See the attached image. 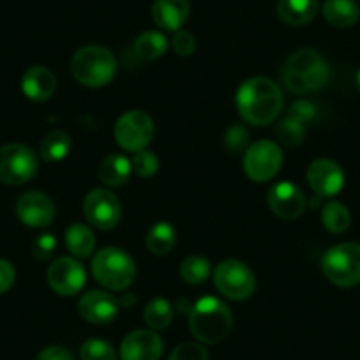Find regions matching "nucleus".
<instances>
[{
	"label": "nucleus",
	"mask_w": 360,
	"mask_h": 360,
	"mask_svg": "<svg viewBox=\"0 0 360 360\" xmlns=\"http://www.w3.org/2000/svg\"><path fill=\"white\" fill-rule=\"evenodd\" d=\"M242 120L251 126H266L278 119L283 108V92L274 79L255 76L242 83L235 94Z\"/></svg>",
	"instance_id": "nucleus-1"
},
{
	"label": "nucleus",
	"mask_w": 360,
	"mask_h": 360,
	"mask_svg": "<svg viewBox=\"0 0 360 360\" xmlns=\"http://www.w3.org/2000/svg\"><path fill=\"white\" fill-rule=\"evenodd\" d=\"M328 64L318 51L302 48L286 58L283 65L281 78L286 89L295 94H306V92H314L321 86L327 85Z\"/></svg>",
	"instance_id": "nucleus-2"
},
{
	"label": "nucleus",
	"mask_w": 360,
	"mask_h": 360,
	"mask_svg": "<svg viewBox=\"0 0 360 360\" xmlns=\"http://www.w3.org/2000/svg\"><path fill=\"white\" fill-rule=\"evenodd\" d=\"M233 327V313L217 297H203L189 311V330L202 345H217Z\"/></svg>",
	"instance_id": "nucleus-3"
},
{
	"label": "nucleus",
	"mask_w": 360,
	"mask_h": 360,
	"mask_svg": "<svg viewBox=\"0 0 360 360\" xmlns=\"http://www.w3.org/2000/svg\"><path fill=\"white\" fill-rule=\"evenodd\" d=\"M71 72L79 85L99 89L115 78L117 60L108 48L89 44L75 53L71 60Z\"/></svg>",
	"instance_id": "nucleus-4"
},
{
	"label": "nucleus",
	"mask_w": 360,
	"mask_h": 360,
	"mask_svg": "<svg viewBox=\"0 0 360 360\" xmlns=\"http://www.w3.org/2000/svg\"><path fill=\"white\" fill-rule=\"evenodd\" d=\"M92 276L105 288L124 292L136 278V265L124 249L105 248L92 258Z\"/></svg>",
	"instance_id": "nucleus-5"
},
{
	"label": "nucleus",
	"mask_w": 360,
	"mask_h": 360,
	"mask_svg": "<svg viewBox=\"0 0 360 360\" xmlns=\"http://www.w3.org/2000/svg\"><path fill=\"white\" fill-rule=\"evenodd\" d=\"M321 270L325 278L339 288L360 285V244L345 242L325 251Z\"/></svg>",
	"instance_id": "nucleus-6"
},
{
	"label": "nucleus",
	"mask_w": 360,
	"mask_h": 360,
	"mask_svg": "<svg viewBox=\"0 0 360 360\" xmlns=\"http://www.w3.org/2000/svg\"><path fill=\"white\" fill-rule=\"evenodd\" d=\"M39 162L36 152L23 143L0 147V182L6 186H22L36 176Z\"/></svg>",
	"instance_id": "nucleus-7"
},
{
	"label": "nucleus",
	"mask_w": 360,
	"mask_h": 360,
	"mask_svg": "<svg viewBox=\"0 0 360 360\" xmlns=\"http://www.w3.org/2000/svg\"><path fill=\"white\" fill-rule=\"evenodd\" d=\"M214 285L223 297L240 302L255 293L256 279L244 262L224 259L214 270Z\"/></svg>",
	"instance_id": "nucleus-8"
},
{
	"label": "nucleus",
	"mask_w": 360,
	"mask_h": 360,
	"mask_svg": "<svg viewBox=\"0 0 360 360\" xmlns=\"http://www.w3.org/2000/svg\"><path fill=\"white\" fill-rule=\"evenodd\" d=\"M115 140L127 152L143 150L154 138V120L141 110H129L115 122Z\"/></svg>",
	"instance_id": "nucleus-9"
},
{
	"label": "nucleus",
	"mask_w": 360,
	"mask_h": 360,
	"mask_svg": "<svg viewBox=\"0 0 360 360\" xmlns=\"http://www.w3.org/2000/svg\"><path fill=\"white\" fill-rule=\"evenodd\" d=\"M283 165V152L276 141H255L245 150L244 172L252 182H266L274 179Z\"/></svg>",
	"instance_id": "nucleus-10"
},
{
	"label": "nucleus",
	"mask_w": 360,
	"mask_h": 360,
	"mask_svg": "<svg viewBox=\"0 0 360 360\" xmlns=\"http://www.w3.org/2000/svg\"><path fill=\"white\" fill-rule=\"evenodd\" d=\"M83 212L86 221L98 230L108 231L113 230L120 223L122 217V207L119 198L108 189H92L83 200Z\"/></svg>",
	"instance_id": "nucleus-11"
},
{
	"label": "nucleus",
	"mask_w": 360,
	"mask_h": 360,
	"mask_svg": "<svg viewBox=\"0 0 360 360\" xmlns=\"http://www.w3.org/2000/svg\"><path fill=\"white\" fill-rule=\"evenodd\" d=\"M50 288L62 297H72L82 292L86 281V272L82 263L71 256L57 258L46 272Z\"/></svg>",
	"instance_id": "nucleus-12"
},
{
	"label": "nucleus",
	"mask_w": 360,
	"mask_h": 360,
	"mask_svg": "<svg viewBox=\"0 0 360 360\" xmlns=\"http://www.w3.org/2000/svg\"><path fill=\"white\" fill-rule=\"evenodd\" d=\"M266 203L270 210L285 221L299 219L306 210V196L299 186L292 182H278L269 189Z\"/></svg>",
	"instance_id": "nucleus-13"
},
{
	"label": "nucleus",
	"mask_w": 360,
	"mask_h": 360,
	"mask_svg": "<svg viewBox=\"0 0 360 360\" xmlns=\"http://www.w3.org/2000/svg\"><path fill=\"white\" fill-rule=\"evenodd\" d=\"M307 182L320 198L335 196L345 186V173L332 159H316L307 168Z\"/></svg>",
	"instance_id": "nucleus-14"
},
{
	"label": "nucleus",
	"mask_w": 360,
	"mask_h": 360,
	"mask_svg": "<svg viewBox=\"0 0 360 360\" xmlns=\"http://www.w3.org/2000/svg\"><path fill=\"white\" fill-rule=\"evenodd\" d=\"M16 216L25 226L46 228L55 219V205L44 193H25L16 202Z\"/></svg>",
	"instance_id": "nucleus-15"
},
{
	"label": "nucleus",
	"mask_w": 360,
	"mask_h": 360,
	"mask_svg": "<svg viewBox=\"0 0 360 360\" xmlns=\"http://www.w3.org/2000/svg\"><path fill=\"white\" fill-rule=\"evenodd\" d=\"M120 309V304L112 293L101 292V290H92L82 295L78 300V313L83 320L94 325L112 323L117 318Z\"/></svg>",
	"instance_id": "nucleus-16"
},
{
	"label": "nucleus",
	"mask_w": 360,
	"mask_h": 360,
	"mask_svg": "<svg viewBox=\"0 0 360 360\" xmlns=\"http://www.w3.org/2000/svg\"><path fill=\"white\" fill-rule=\"evenodd\" d=\"M161 335L154 330H133L120 342V360H159L162 355Z\"/></svg>",
	"instance_id": "nucleus-17"
},
{
	"label": "nucleus",
	"mask_w": 360,
	"mask_h": 360,
	"mask_svg": "<svg viewBox=\"0 0 360 360\" xmlns=\"http://www.w3.org/2000/svg\"><path fill=\"white\" fill-rule=\"evenodd\" d=\"M189 0H154L152 20L166 32H176L189 18Z\"/></svg>",
	"instance_id": "nucleus-18"
},
{
	"label": "nucleus",
	"mask_w": 360,
	"mask_h": 360,
	"mask_svg": "<svg viewBox=\"0 0 360 360\" xmlns=\"http://www.w3.org/2000/svg\"><path fill=\"white\" fill-rule=\"evenodd\" d=\"M57 89L53 72L44 65H32L25 71L22 78L23 94L36 103H44L53 96Z\"/></svg>",
	"instance_id": "nucleus-19"
},
{
	"label": "nucleus",
	"mask_w": 360,
	"mask_h": 360,
	"mask_svg": "<svg viewBox=\"0 0 360 360\" xmlns=\"http://www.w3.org/2000/svg\"><path fill=\"white\" fill-rule=\"evenodd\" d=\"M278 16L286 25L302 27L318 13V0H278Z\"/></svg>",
	"instance_id": "nucleus-20"
},
{
	"label": "nucleus",
	"mask_w": 360,
	"mask_h": 360,
	"mask_svg": "<svg viewBox=\"0 0 360 360\" xmlns=\"http://www.w3.org/2000/svg\"><path fill=\"white\" fill-rule=\"evenodd\" d=\"M323 18L338 29H349L360 18V8L355 0H325Z\"/></svg>",
	"instance_id": "nucleus-21"
},
{
	"label": "nucleus",
	"mask_w": 360,
	"mask_h": 360,
	"mask_svg": "<svg viewBox=\"0 0 360 360\" xmlns=\"http://www.w3.org/2000/svg\"><path fill=\"white\" fill-rule=\"evenodd\" d=\"M131 172H133V166H131V161L126 155L110 154L99 165L98 176L105 186L120 188V186H124L129 180Z\"/></svg>",
	"instance_id": "nucleus-22"
},
{
	"label": "nucleus",
	"mask_w": 360,
	"mask_h": 360,
	"mask_svg": "<svg viewBox=\"0 0 360 360\" xmlns=\"http://www.w3.org/2000/svg\"><path fill=\"white\" fill-rule=\"evenodd\" d=\"M65 245L75 258H89L96 249L94 231L83 223H72L65 230Z\"/></svg>",
	"instance_id": "nucleus-23"
},
{
	"label": "nucleus",
	"mask_w": 360,
	"mask_h": 360,
	"mask_svg": "<svg viewBox=\"0 0 360 360\" xmlns=\"http://www.w3.org/2000/svg\"><path fill=\"white\" fill-rule=\"evenodd\" d=\"M176 231L166 221H159L148 230L147 233V249L155 256H165L175 248Z\"/></svg>",
	"instance_id": "nucleus-24"
},
{
	"label": "nucleus",
	"mask_w": 360,
	"mask_h": 360,
	"mask_svg": "<svg viewBox=\"0 0 360 360\" xmlns=\"http://www.w3.org/2000/svg\"><path fill=\"white\" fill-rule=\"evenodd\" d=\"M168 50V39L158 30H147L134 41V53L143 60H155Z\"/></svg>",
	"instance_id": "nucleus-25"
},
{
	"label": "nucleus",
	"mask_w": 360,
	"mask_h": 360,
	"mask_svg": "<svg viewBox=\"0 0 360 360\" xmlns=\"http://www.w3.org/2000/svg\"><path fill=\"white\" fill-rule=\"evenodd\" d=\"M71 150V136L64 131H51L39 145V155L46 162H58Z\"/></svg>",
	"instance_id": "nucleus-26"
},
{
	"label": "nucleus",
	"mask_w": 360,
	"mask_h": 360,
	"mask_svg": "<svg viewBox=\"0 0 360 360\" xmlns=\"http://www.w3.org/2000/svg\"><path fill=\"white\" fill-rule=\"evenodd\" d=\"M143 320L150 330H166L173 321L172 304L166 299H161V297L150 300L143 311Z\"/></svg>",
	"instance_id": "nucleus-27"
},
{
	"label": "nucleus",
	"mask_w": 360,
	"mask_h": 360,
	"mask_svg": "<svg viewBox=\"0 0 360 360\" xmlns=\"http://www.w3.org/2000/svg\"><path fill=\"white\" fill-rule=\"evenodd\" d=\"M182 281L188 285H203L210 276V262L203 256H188L179 269Z\"/></svg>",
	"instance_id": "nucleus-28"
},
{
	"label": "nucleus",
	"mask_w": 360,
	"mask_h": 360,
	"mask_svg": "<svg viewBox=\"0 0 360 360\" xmlns=\"http://www.w3.org/2000/svg\"><path fill=\"white\" fill-rule=\"evenodd\" d=\"M321 223L330 233H342L352 223L348 209L339 202H330L321 209Z\"/></svg>",
	"instance_id": "nucleus-29"
},
{
	"label": "nucleus",
	"mask_w": 360,
	"mask_h": 360,
	"mask_svg": "<svg viewBox=\"0 0 360 360\" xmlns=\"http://www.w3.org/2000/svg\"><path fill=\"white\" fill-rule=\"evenodd\" d=\"M82 360H117L115 348L105 339H86L79 348Z\"/></svg>",
	"instance_id": "nucleus-30"
},
{
	"label": "nucleus",
	"mask_w": 360,
	"mask_h": 360,
	"mask_svg": "<svg viewBox=\"0 0 360 360\" xmlns=\"http://www.w3.org/2000/svg\"><path fill=\"white\" fill-rule=\"evenodd\" d=\"M276 134H278L279 141L285 143L286 147H297V145L302 143L306 127H304L302 122L288 117V119H285L279 124L278 129H276Z\"/></svg>",
	"instance_id": "nucleus-31"
},
{
	"label": "nucleus",
	"mask_w": 360,
	"mask_h": 360,
	"mask_svg": "<svg viewBox=\"0 0 360 360\" xmlns=\"http://www.w3.org/2000/svg\"><path fill=\"white\" fill-rule=\"evenodd\" d=\"M131 166H133V169H134V173H136V175L143 176V179H148V176H152V175H155V173H158L159 159H158V155L154 154V152L143 148V150L134 152L133 161H131Z\"/></svg>",
	"instance_id": "nucleus-32"
},
{
	"label": "nucleus",
	"mask_w": 360,
	"mask_h": 360,
	"mask_svg": "<svg viewBox=\"0 0 360 360\" xmlns=\"http://www.w3.org/2000/svg\"><path fill=\"white\" fill-rule=\"evenodd\" d=\"M168 360H209V353L202 342L186 341L172 349Z\"/></svg>",
	"instance_id": "nucleus-33"
},
{
	"label": "nucleus",
	"mask_w": 360,
	"mask_h": 360,
	"mask_svg": "<svg viewBox=\"0 0 360 360\" xmlns=\"http://www.w3.org/2000/svg\"><path fill=\"white\" fill-rule=\"evenodd\" d=\"M248 131L242 126H231L230 129L224 134V147L228 148L233 154H238L240 150H244V147L248 145Z\"/></svg>",
	"instance_id": "nucleus-34"
},
{
	"label": "nucleus",
	"mask_w": 360,
	"mask_h": 360,
	"mask_svg": "<svg viewBox=\"0 0 360 360\" xmlns=\"http://www.w3.org/2000/svg\"><path fill=\"white\" fill-rule=\"evenodd\" d=\"M173 50L180 57H189L196 51V39L188 30H176L173 37Z\"/></svg>",
	"instance_id": "nucleus-35"
},
{
	"label": "nucleus",
	"mask_w": 360,
	"mask_h": 360,
	"mask_svg": "<svg viewBox=\"0 0 360 360\" xmlns=\"http://www.w3.org/2000/svg\"><path fill=\"white\" fill-rule=\"evenodd\" d=\"M57 248V238L51 233H43L34 240L32 252L37 259H48L55 252Z\"/></svg>",
	"instance_id": "nucleus-36"
},
{
	"label": "nucleus",
	"mask_w": 360,
	"mask_h": 360,
	"mask_svg": "<svg viewBox=\"0 0 360 360\" xmlns=\"http://www.w3.org/2000/svg\"><path fill=\"white\" fill-rule=\"evenodd\" d=\"M314 113H316V108H314L309 101H304V99L295 101L292 105V108H290V117L299 120V122L302 124L309 122V120L314 117Z\"/></svg>",
	"instance_id": "nucleus-37"
},
{
	"label": "nucleus",
	"mask_w": 360,
	"mask_h": 360,
	"mask_svg": "<svg viewBox=\"0 0 360 360\" xmlns=\"http://www.w3.org/2000/svg\"><path fill=\"white\" fill-rule=\"evenodd\" d=\"M16 279V270L13 266L11 262L0 258V295L11 290V286L15 285Z\"/></svg>",
	"instance_id": "nucleus-38"
},
{
	"label": "nucleus",
	"mask_w": 360,
	"mask_h": 360,
	"mask_svg": "<svg viewBox=\"0 0 360 360\" xmlns=\"http://www.w3.org/2000/svg\"><path fill=\"white\" fill-rule=\"evenodd\" d=\"M36 360H76V359L68 348L53 345V346H46L44 349H41V352L37 353Z\"/></svg>",
	"instance_id": "nucleus-39"
},
{
	"label": "nucleus",
	"mask_w": 360,
	"mask_h": 360,
	"mask_svg": "<svg viewBox=\"0 0 360 360\" xmlns=\"http://www.w3.org/2000/svg\"><path fill=\"white\" fill-rule=\"evenodd\" d=\"M356 85H359V90H360V69H359V75H356Z\"/></svg>",
	"instance_id": "nucleus-40"
}]
</instances>
